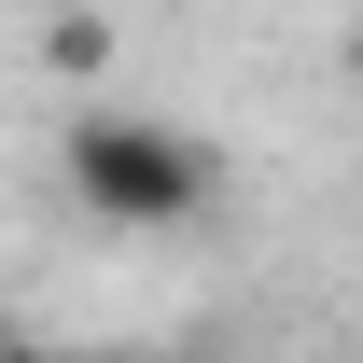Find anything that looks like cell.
<instances>
[{
	"mask_svg": "<svg viewBox=\"0 0 363 363\" xmlns=\"http://www.w3.org/2000/svg\"><path fill=\"white\" fill-rule=\"evenodd\" d=\"M56 182H70V210H98V224L126 238H168L210 210V140L168 126V112H126V98H98V112H70V140H56Z\"/></svg>",
	"mask_w": 363,
	"mask_h": 363,
	"instance_id": "obj_1",
	"label": "cell"
},
{
	"mask_svg": "<svg viewBox=\"0 0 363 363\" xmlns=\"http://www.w3.org/2000/svg\"><path fill=\"white\" fill-rule=\"evenodd\" d=\"M43 56L70 70V84H98V70H112V14H84V0H70V14H43Z\"/></svg>",
	"mask_w": 363,
	"mask_h": 363,
	"instance_id": "obj_2",
	"label": "cell"
}]
</instances>
